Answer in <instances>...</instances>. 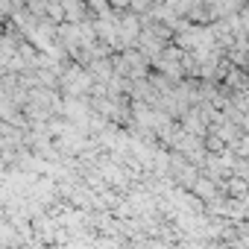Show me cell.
I'll use <instances>...</instances> for the list:
<instances>
[{
  "label": "cell",
  "instance_id": "6da1fadb",
  "mask_svg": "<svg viewBox=\"0 0 249 249\" xmlns=\"http://www.w3.org/2000/svg\"><path fill=\"white\" fill-rule=\"evenodd\" d=\"M220 194L240 199V196H246V194H249V179H246V176H240V173H229V176L223 179V185H220Z\"/></svg>",
  "mask_w": 249,
  "mask_h": 249
},
{
  "label": "cell",
  "instance_id": "7a4b0ae2",
  "mask_svg": "<svg viewBox=\"0 0 249 249\" xmlns=\"http://www.w3.org/2000/svg\"><path fill=\"white\" fill-rule=\"evenodd\" d=\"M202 144H205V153H223L226 150V141L217 135V132H205V138H202Z\"/></svg>",
  "mask_w": 249,
  "mask_h": 249
},
{
  "label": "cell",
  "instance_id": "3957f363",
  "mask_svg": "<svg viewBox=\"0 0 249 249\" xmlns=\"http://www.w3.org/2000/svg\"><path fill=\"white\" fill-rule=\"evenodd\" d=\"M229 150H231L234 156H240V159H246V161H249V132H243V135L229 147Z\"/></svg>",
  "mask_w": 249,
  "mask_h": 249
},
{
  "label": "cell",
  "instance_id": "277c9868",
  "mask_svg": "<svg viewBox=\"0 0 249 249\" xmlns=\"http://www.w3.org/2000/svg\"><path fill=\"white\" fill-rule=\"evenodd\" d=\"M240 129H243V132H249V114H243V120H240Z\"/></svg>",
  "mask_w": 249,
  "mask_h": 249
}]
</instances>
